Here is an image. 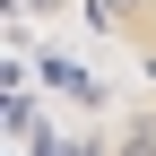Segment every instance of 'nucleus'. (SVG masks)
<instances>
[{"label": "nucleus", "mask_w": 156, "mask_h": 156, "mask_svg": "<svg viewBox=\"0 0 156 156\" xmlns=\"http://www.w3.org/2000/svg\"><path fill=\"white\" fill-rule=\"evenodd\" d=\"M17 156H156V95L87 61L17 52Z\"/></svg>", "instance_id": "obj_1"}, {"label": "nucleus", "mask_w": 156, "mask_h": 156, "mask_svg": "<svg viewBox=\"0 0 156 156\" xmlns=\"http://www.w3.org/2000/svg\"><path fill=\"white\" fill-rule=\"evenodd\" d=\"M17 52L87 61L156 95V0H17Z\"/></svg>", "instance_id": "obj_2"}]
</instances>
